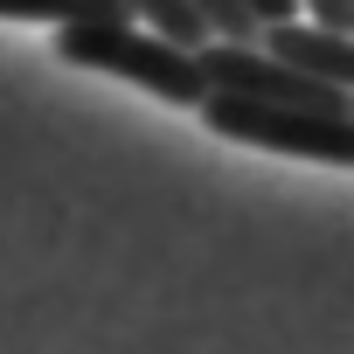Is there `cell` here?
<instances>
[{"label": "cell", "mask_w": 354, "mask_h": 354, "mask_svg": "<svg viewBox=\"0 0 354 354\" xmlns=\"http://www.w3.org/2000/svg\"><path fill=\"white\" fill-rule=\"evenodd\" d=\"M56 56L63 63H84V70H104V77H125L167 104H202V77H195V56H181L174 42L146 35L139 21H91V28H56Z\"/></svg>", "instance_id": "cell-1"}, {"label": "cell", "mask_w": 354, "mask_h": 354, "mask_svg": "<svg viewBox=\"0 0 354 354\" xmlns=\"http://www.w3.org/2000/svg\"><path fill=\"white\" fill-rule=\"evenodd\" d=\"M202 125L236 139V146H264V153H292V160H319V167H347L354 153V118H313L292 104H250V97H202Z\"/></svg>", "instance_id": "cell-2"}, {"label": "cell", "mask_w": 354, "mask_h": 354, "mask_svg": "<svg viewBox=\"0 0 354 354\" xmlns=\"http://www.w3.org/2000/svg\"><path fill=\"white\" fill-rule=\"evenodd\" d=\"M195 77L202 91L216 97H250V104H292V111H313V118H354L347 111V91H326L285 63H271L264 49L250 42H202L195 49Z\"/></svg>", "instance_id": "cell-3"}, {"label": "cell", "mask_w": 354, "mask_h": 354, "mask_svg": "<svg viewBox=\"0 0 354 354\" xmlns=\"http://www.w3.org/2000/svg\"><path fill=\"white\" fill-rule=\"evenodd\" d=\"M250 49H264L271 63H285V70L326 84V91H347V77H354L347 35H319V28H306V21H271V28L250 35Z\"/></svg>", "instance_id": "cell-4"}, {"label": "cell", "mask_w": 354, "mask_h": 354, "mask_svg": "<svg viewBox=\"0 0 354 354\" xmlns=\"http://www.w3.org/2000/svg\"><path fill=\"white\" fill-rule=\"evenodd\" d=\"M0 21H56V28H91V21H132L118 0H0Z\"/></svg>", "instance_id": "cell-5"}, {"label": "cell", "mask_w": 354, "mask_h": 354, "mask_svg": "<svg viewBox=\"0 0 354 354\" xmlns=\"http://www.w3.org/2000/svg\"><path fill=\"white\" fill-rule=\"evenodd\" d=\"M125 15H139L146 21V35H160V42H174L181 56H195L202 42H209V28H202V15L188 8V0H118Z\"/></svg>", "instance_id": "cell-6"}, {"label": "cell", "mask_w": 354, "mask_h": 354, "mask_svg": "<svg viewBox=\"0 0 354 354\" xmlns=\"http://www.w3.org/2000/svg\"><path fill=\"white\" fill-rule=\"evenodd\" d=\"M306 8V28H319V35H347V21H354V0H299Z\"/></svg>", "instance_id": "cell-7"}, {"label": "cell", "mask_w": 354, "mask_h": 354, "mask_svg": "<svg viewBox=\"0 0 354 354\" xmlns=\"http://www.w3.org/2000/svg\"><path fill=\"white\" fill-rule=\"evenodd\" d=\"M243 8H250L257 28H271V21H299V0H243Z\"/></svg>", "instance_id": "cell-8"}]
</instances>
